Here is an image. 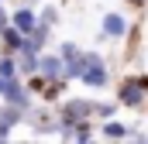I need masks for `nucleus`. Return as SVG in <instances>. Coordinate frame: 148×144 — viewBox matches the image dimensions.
Returning <instances> with one entry per match:
<instances>
[{
    "label": "nucleus",
    "mask_w": 148,
    "mask_h": 144,
    "mask_svg": "<svg viewBox=\"0 0 148 144\" xmlns=\"http://www.w3.org/2000/svg\"><path fill=\"white\" fill-rule=\"evenodd\" d=\"M145 96H148V75L145 72H127V75H121V82H117V96H114V103L117 107H127V110H145Z\"/></svg>",
    "instance_id": "nucleus-1"
},
{
    "label": "nucleus",
    "mask_w": 148,
    "mask_h": 144,
    "mask_svg": "<svg viewBox=\"0 0 148 144\" xmlns=\"http://www.w3.org/2000/svg\"><path fill=\"white\" fill-rule=\"evenodd\" d=\"M86 89H107L110 86V72H107V62L100 58V55H93V52H86L83 55V69L76 75Z\"/></svg>",
    "instance_id": "nucleus-2"
},
{
    "label": "nucleus",
    "mask_w": 148,
    "mask_h": 144,
    "mask_svg": "<svg viewBox=\"0 0 148 144\" xmlns=\"http://www.w3.org/2000/svg\"><path fill=\"white\" fill-rule=\"evenodd\" d=\"M0 100L10 103V107H17V110H24V113L35 107L31 89H28V82H21V75H10V79L0 75Z\"/></svg>",
    "instance_id": "nucleus-3"
},
{
    "label": "nucleus",
    "mask_w": 148,
    "mask_h": 144,
    "mask_svg": "<svg viewBox=\"0 0 148 144\" xmlns=\"http://www.w3.org/2000/svg\"><path fill=\"white\" fill-rule=\"evenodd\" d=\"M131 35V14L127 10H107L100 17V38L103 41H127Z\"/></svg>",
    "instance_id": "nucleus-4"
},
{
    "label": "nucleus",
    "mask_w": 148,
    "mask_h": 144,
    "mask_svg": "<svg viewBox=\"0 0 148 144\" xmlns=\"http://www.w3.org/2000/svg\"><path fill=\"white\" fill-rule=\"evenodd\" d=\"M83 48L79 45H73V41H62V48H59V58H62V75L66 79H76L79 75V69H83Z\"/></svg>",
    "instance_id": "nucleus-5"
},
{
    "label": "nucleus",
    "mask_w": 148,
    "mask_h": 144,
    "mask_svg": "<svg viewBox=\"0 0 148 144\" xmlns=\"http://www.w3.org/2000/svg\"><path fill=\"white\" fill-rule=\"evenodd\" d=\"M35 75L38 79H66V75H62V58H59V55H48V52L41 48L38 58H35Z\"/></svg>",
    "instance_id": "nucleus-6"
},
{
    "label": "nucleus",
    "mask_w": 148,
    "mask_h": 144,
    "mask_svg": "<svg viewBox=\"0 0 148 144\" xmlns=\"http://www.w3.org/2000/svg\"><path fill=\"white\" fill-rule=\"evenodd\" d=\"M7 24H10V28H17L21 35H28V31L38 24V10H31V7H17V10H10V14H7Z\"/></svg>",
    "instance_id": "nucleus-7"
},
{
    "label": "nucleus",
    "mask_w": 148,
    "mask_h": 144,
    "mask_svg": "<svg viewBox=\"0 0 148 144\" xmlns=\"http://www.w3.org/2000/svg\"><path fill=\"white\" fill-rule=\"evenodd\" d=\"M97 134H100V137H107V141H124V137L131 134V127H127L124 120H117V117H103V120H100V127H97Z\"/></svg>",
    "instance_id": "nucleus-8"
},
{
    "label": "nucleus",
    "mask_w": 148,
    "mask_h": 144,
    "mask_svg": "<svg viewBox=\"0 0 148 144\" xmlns=\"http://www.w3.org/2000/svg\"><path fill=\"white\" fill-rule=\"evenodd\" d=\"M21 41H24V35H21L17 28H10V24H3V28H0V52L14 55V52L21 48Z\"/></svg>",
    "instance_id": "nucleus-9"
},
{
    "label": "nucleus",
    "mask_w": 148,
    "mask_h": 144,
    "mask_svg": "<svg viewBox=\"0 0 148 144\" xmlns=\"http://www.w3.org/2000/svg\"><path fill=\"white\" fill-rule=\"evenodd\" d=\"M0 75H3V79L17 75V58H14V55H7V52H0Z\"/></svg>",
    "instance_id": "nucleus-10"
},
{
    "label": "nucleus",
    "mask_w": 148,
    "mask_h": 144,
    "mask_svg": "<svg viewBox=\"0 0 148 144\" xmlns=\"http://www.w3.org/2000/svg\"><path fill=\"white\" fill-rule=\"evenodd\" d=\"M124 3H127L131 10H138V14H141V10H145V3H148V0H124Z\"/></svg>",
    "instance_id": "nucleus-11"
},
{
    "label": "nucleus",
    "mask_w": 148,
    "mask_h": 144,
    "mask_svg": "<svg viewBox=\"0 0 148 144\" xmlns=\"http://www.w3.org/2000/svg\"><path fill=\"white\" fill-rule=\"evenodd\" d=\"M0 3H3V0H0Z\"/></svg>",
    "instance_id": "nucleus-12"
}]
</instances>
